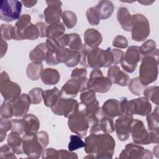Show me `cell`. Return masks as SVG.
Segmentation results:
<instances>
[{
	"mask_svg": "<svg viewBox=\"0 0 159 159\" xmlns=\"http://www.w3.org/2000/svg\"><path fill=\"white\" fill-rule=\"evenodd\" d=\"M37 25L40 34V37L43 38L46 37V30L48 25H47V23H45L43 22H39L35 24Z\"/></svg>",
	"mask_w": 159,
	"mask_h": 159,
	"instance_id": "cell-56",
	"label": "cell"
},
{
	"mask_svg": "<svg viewBox=\"0 0 159 159\" xmlns=\"http://www.w3.org/2000/svg\"><path fill=\"white\" fill-rule=\"evenodd\" d=\"M140 52L143 56L152 54L157 49L156 42L152 39L145 41L140 47H139Z\"/></svg>",
	"mask_w": 159,
	"mask_h": 159,
	"instance_id": "cell-42",
	"label": "cell"
},
{
	"mask_svg": "<svg viewBox=\"0 0 159 159\" xmlns=\"http://www.w3.org/2000/svg\"><path fill=\"white\" fill-rule=\"evenodd\" d=\"M120 102L122 115L137 114L146 116L152 111V104L145 97H139L130 101L124 97L121 98Z\"/></svg>",
	"mask_w": 159,
	"mask_h": 159,
	"instance_id": "cell-5",
	"label": "cell"
},
{
	"mask_svg": "<svg viewBox=\"0 0 159 159\" xmlns=\"http://www.w3.org/2000/svg\"><path fill=\"white\" fill-rule=\"evenodd\" d=\"M63 24L68 29H72L76 25L77 16L76 14L71 11H65L62 12L61 17Z\"/></svg>",
	"mask_w": 159,
	"mask_h": 159,
	"instance_id": "cell-37",
	"label": "cell"
},
{
	"mask_svg": "<svg viewBox=\"0 0 159 159\" xmlns=\"http://www.w3.org/2000/svg\"><path fill=\"white\" fill-rule=\"evenodd\" d=\"M112 83L116 84L120 86H127L129 81V76L122 71L117 65H112L109 67L107 76Z\"/></svg>",
	"mask_w": 159,
	"mask_h": 159,
	"instance_id": "cell-19",
	"label": "cell"
},
{
	"mask_svg": "<svg viewBox=\"0 0 159 159\" xmlns=\"http://www.w3.org/2000/svg\"><path fill=\"white\" fill-rule=\"evenodd\" d=\"M84 43L89 47L96 48L101 43L102 37L101 34L96 29L89 28L84 33Z\"/></svg>",
	"mask_w": 159,
	"mask_h": 159,
	"instance_id": "cell-23",
	"label": "cell"
},
{
	"mask_svg": "<svg viewBox=\"0 0 159 159\" xmlns=\"http://www.w3.org/2000/svg\"><path fill=\"white\" fill-rule=\"evenodd\" d=\"M40 78L45 84L54 85L59 82L60 80V74L56 69L47 68L43 70Z\"/></svg>",
	"mask_w": 159,
	"mask_h": 159,
	"instance_id": "cell-24",
	"label": "cell"
},
{
	"mask_svg": "<svg viewBox=\"0 0 159 159\" xmlns=\"http://www.w3.org/2000/svg\"><path fill=\"white\" fill-rule=\"evenodd\" d=\"M43 89L40 88L36 87L32 88L29 91L28 95L30 99L31 104H39L42 102V92Z\"/></svg>",
	"mask_w": 159,
	"mask_h": 159,
	"instance_id": "cell-46",
	"label": "cell"
},
{
	"mask_svg": "<svg viewBox=\"0 0 159 159\" xmlns=\"http://www.w3.org/2000/svg\"><path fill=\"white\" fill-rule=\"evenodd\" d=\"M104 114L112 119L122 115L120 102L116 99H109L101 107Z\"/></svg>",
	"mask_w": 159,
	"mask_h": 159,
	"instance_id": "cell-22",
	"label": "cell"
},
{
	"mask_svg": "<svg viewBox=\"0 0 159 159\" xmlns=\"http://www.w3.org/2000/svg\"><path fill=\"white\" fill-rule=\"evenodd\" d=\"M0 114L1 117L6 119L11 118L14 116L12 103L4 100L1 106Z\"/></svg>",
	"mask_w": 159,
	"mask_h": 159,
	"instance_id": "cell-47",
	"label": "cell"
},
{
	"mask_svg": "<svg viewBox=\"0 0 159 159\" xmlns=\"http://www.w3.org/2000/svg\"><path fill=\"white\" fill-rule=\"evenodd\" d=\"M61 97L60 91L56 86L52 89H47L42 92V99L44 104L48 107H53Z\"/></svg>",
	"mask_w": 159,
	"mask_h": 159,
	"instance_id": "cell-26",
	"label": "cell"
},
{
	"mask_svg": "<svg viewBox=\"0 0 159 159\" xmlns=\"http://www.w3.org/2000/svg\"><path fill=\"white\" fill-rule=\"evenodd\" d=\"M112 45L118 48H125L128 47V41L125 37L118 35L114 38Z\"/></svg>",
	"mask_w": 159,
	"mask_h": 159,
	"instance_id": "cell-50",
	"label": "cell"
},
{
	"mask_svg": "<svg viewBox=\"0 0 159 159\" xmlns=\"http://www.w3.org/2000/svg\"><path fill=\"white\" fill-rule=\"evenodd\" d=\"M158 109L159 108L157 106L152 113L150 112L147 116H146L147 121V128L149 131L158 129Z\"/></svg>",
	"mask_w": 159,
	"mask_h": 159,
	"instance_id": "cell-38",
	"label": "cell"
},
{
	"mask_svg": "<svg viewBox=\"0 0 159 159\" xmlns=\"http://www.w3.org/2000/svg\"><path fill=\"white\" fill-rule=\"evenodd\" d=\"M7 141L8 145L11 147L16 154L21 155L24 153L22 147L23 140L20 135L14 132H11L7 136Z\"/></svg>",
	"mask_w": 159,
	"mask_h": 159,
	"instance_id": "cell-28",
	"label": "cell"
},
{
	"mask_svg": "<svg viewBox=\"0 0 159 159\" xmlns=\"http://www.w3.org/2000/svg\"><path fill=\"white\" fill-rule=\"evenodd\" d=\"M12 121L11 132H14L19 135H24L25 134V127L23 119H14Z\"/></svg>",
	"mask_w": 159,
	"mask_h": 159,
	"instance_id": "cell-48",
	"label": "cell"
},
{
	"mask_svg": "<svg viewBox=\"0 0 159 159\" xmlns=\"http://www.w3.org/2000/svg\"><path fill=\"white\" fill-rule=\"evenodd\" d=\"M12 121L9 119L1 117L0 119V142L4 140L7 132L11 130Z\"/></svg>",
	"mask_w": 159,
	"mask_h": 159,
	"instance_id": "cell-45",
	"label": "cell"
},
{
	"mask_svg": "<svg viewBox=\"0 0 159 159\" xmlns=\"http://www.w3.org/2000/svg\"><path fill=\"white\" fill-rule=\"evenodd\" d=\"M68 125L70 130L74 134L84 137L89 127L88 119L83 109L80 107L76 112L68 118Z\"/></svg>",
	"mask_w": 159,
	"mask_h": 159,
	"instance_id": "cell-8",
	"label": "cell"
},
{
	"mask_svg": "<svg viewBox=\"0 0 159 159\" xmlns=\"http://www.w3.org/2000/svg\"><path fill=\"white\" fill-rule=\"evenodd\" d=\"M22 137L24 153L30 158L42 157L49 143L48 134L43 130L34 134H24Z\"/></svg>",
	"mask_w": 159,
	"mask_h": 159,
	"instance_id": "cell-2",
	"label": "cell"
},
{
	"mask_svg": "<svg viewBox=\"0 0 159 159\" xmlns=\"http://www.w3.org/2000/svg\"><path fill=\"white\" fill-rule=\"evenodd\" d=\"M56 57L60 63H63L68 67H74L80 62L81 53L65 47L56 51Z\"/></svg>",
	"mask_w": 159,
	"mask_h": 159,
	"instance_id": "cell-16",
	"label": "cell"
},
{
	"mask_svg": "<svg viewBox=\"0 0 159 159\" xmlns=\"http://www.w3.org/2000/svg\"><path fill=\"white\" fill-rule=\"evenodd\" d=\"M70 141L68 143V148L69 151L73 152L80 148L84 147L85 142L81 139V137L78 135H71L70 137Z\"/></svg>",
	"mask_w": 159,
	"mask_h": 159,
	"instance_id": "cell-43",
	"label": "cell"
},
{
	"mask_svg": "<svg viewBox=\"0 0 159 159\" xmlns=\"http://www.w3.org/2000/svg\"><path fill=\"white\" fill-rule=\"evenodd\" d=\"M140 60L141 53L139 47L132 45L127 48L126 52L124 53V58L120 63L124 71L128 73H132L135 71L137 63Z\"/></svg>",
	"mask_w": 159,
	"mask_h": 159,
	"instance_id": "cell-14",
	"label": "cell"
},
{
	"mask_svg": "<svg viewBox=\"0 0 159 159\" xmlns=\"http://www.w3.org/2000/svg\"><path fill=\"white\" fill-rule=\"evenodd\" d=\"M158 129L153 130H150L149 132V135H150V140L151 143H158Z\"/></svg>",
	"mask_w": 159,
	"mask_h": 159,
	"instance_id": "cell-57",
	"label": "cell"
},
{
	"mask_svg": "<svg viewBox=\"0 0 159 159\" xmlns=\"http://www.w3.org/2000/svg\"><path fill=\"white\" fill-rule=\"evenodd\" d=\"M117 19L120 24L121 27L125 31L129 32L131 30L132 15L128 9L125 7H120L117 12Z\"/></svg>",
	"mask_w": 159,
	"mask_h": 159,
	"instance_id": "cell-25",
	"label": "cell"
},
{
	"mask_svg": "<svg viewBox=\"0 0 159 159\" xmlns=\"http://www.w3.org/2000/svg\"><path fill=\"white\" fill-rule=\"evenodd\" d=\"M47 7L44 9L43 15L47 24H52L60 22L62 14L61 5L60 1H46Z\"/></svg>",
	"mask_w": 159,
	"mask_h": 159,
	"instance_id": "cell-17",
	"label": "cell"
},
{
	"mask_svg": "<svg viewBox=\"0 0 159 159\" xmlns=\"http://www.w3.org/2000/svg\"><path fill=\"white\" fill-rule=\"evenodd\" d=\"M78 158V155L75 152L67 151L63 149L58 150V158L60 159H73Z\"/></svg>",
	"mask_w": 159,
	"mask_h": 159,
	"instance_id": "cell-54",
	"label": "cell"
},
{
	"mask_svg": "<svg viewBox=\"0 0 159 159\" xmlns=\"http://www.w3.org/2000/svg\"><path fill=\"white\" fill-rule=\"evenodd\" d=\"M158 50L151 55L143 56L141 60L139 68V80L140 83L147 86L157 80L158 75Z\"/></svg>",
	"mask_w": 159,
	"mask_h": 159,
	"instance_id": "cell-3",
	"label": "cell"
},
{
	"mask_svg": "<svg viewBox=\"0 0 159 159\" xmlns=\"http://www.w3.org/2000/svg\"><path fill=\"white\" fill-rule=\"evenodd\" d=\"M130 31L133 40L140 42L146 40L150 32L148 19L142 14L132 15Z\"/></svg>",
	"mask_w": 159,
	"mask_h": 159,
	"instance_id": "cell-6",
	"label": "cell"
},
{
	"mask_svg": "<svg viewBox=\"0 0 159 159\" xmlns=\"http://www.w3.org/2000/svg\"><path fill=\"white\" fill-rule=\"evenodd\" d=\"M1 38L5 40H11L12 39L17 40V37L15 27L11 24H2L1 25Z\"/></svg>",
	"mask_w": 159,
	"mask_h": 159,
	"instance_id": "cell-34",
	"label": "cell"
},
{
	"mask_svg": "<svg viewBox=\"0 0 159 159\" xmlns=\"http://www.w3.org/2000/svg\"><path fill=\"white\" fill-rule=\"evenodd\" d=\"M143 94L148 100L152 101L157 106L159 104V87L157 86H151L145 88L143 91Z\"/></svg>",
	"mask_w": 159,
	"mask_h": 159,
	"instance_id": "cell-35",
	"label": "cell"
},
{
	"mask_svg": "<svg viewBox=\"0 0 159 159\" xmlns=\"http://www.w3.org/2000/svg\"><path fill=\"white\" fill-rule=\"evenodd\" d=\"M0 18L7 22L18 20L20 17L22 3L17 0H2L0 2Z\"/></svg>",
	"mask_w": 159,
	"mask_h": 159,
	"instance_id": "cell-9",
	"label": "cell"
},
{
	"mask_svg": "<svg viewBox=\"0 0 159 159\" xmlns=\"http://www.w3.org/2000/svg\"><path fill=\"white\" fill-rule=\"evenodd\" d=\"M86 16L88 23L91 25H98L100 22V16L95 7H89L86 12Z\"/></svg>",
	"mask_w": 159,
	"mask_h": 159,
	"instance_id": "cell-44",
	"label": "cell"
},
{
	"mask_svg": "<svg viewBox=\"0 0 159 159\" xmlns=\"http://www.w3.org/2000/svg\"><path fill=\"white\" fill-rule=\"evenodd\" d=\"M128 88L129 91L134 95L136 96H140L142 93L143 90L145 88L146 86L143 85L140 80L139 77H135L132 80H130L127 84Z\"/></svg>",
	"mask_w": 159,
	"mask_h": 159,
	"instance_id": "cell-40",
	"label": "cell"
},
{
	"mask_svg": "<svg viewBox=\"0 0 159 159\" xmlns=\"http://www.w3.org/2000/svg\"><path fill=\"white\" fill-rule=\"evenodd\" d=\"M115 130L114 123L112 118L104 116L96 124L90 127V133L111 134Z\"/></svg>",
	"mask_w": 159,
	"mask_h": 159,
	"instance_id": "cell-21",
	"label": "cell"
},
{
	"mask_svg": "<svg viewBox=\"0 0 159 159\" xmlns=\"http://www.w3.org/2000/svg\"><path fill=\"white\" fill-rule=\"evenodd\" d=\"M31 23V17L29 14H25L20 16L15 24V29L17 37V40H21L22 34L24 29Z\"/></svg>",
	"mask_w": 159,
	"mask_h": 159,
	"instance_id": "cell-33",
	"label": "cell"
},
{
	"mask_svg": "<svg viewBox=\"0 0 159 159\" xmlns=\"http://www.w3.org/2000/svg\"><path fill=\"white\" fill-rule=\"evenodd\" d=\"M112 82L107 76H104L99 69L93 70L89 75L88 81V89L95 93H105L109 91Z\"/></svg>",
	"mask_w": 159,
	"mask_h": 159,
	"instance_id": "cell-10",
	"label": "cell"
},
{
	"mask_svg": "<svg viewBox=\"0 0 159 159\" xmlns=\"http://www.w3.org/2000/svg\"><path fill=\"white\" fill-rule=\"evenodd\" d=\"M80 104L73 98L60 97L57 103L51 107L52 111L57 116H63L68 118L71 114L78 111Z\"/></svg>",
	"mask_w": 159,
	"mask_h": 159,
	"instance_id": "cell-12",
	"label": "cell"
},
{
	"mask_svg": "<svg viewBox=\"0 0 159 159\" xmlns=\"http://www.w3.org/2000/svg\"><path fill=\"white\" fill-rule=\"evenodd\" d=\"M15 153L11 147L7 144L3 145L0 148V158H17Z\"/></svg>",
	"mask_w": 159,
	"mask_h": 159,
	"instance_id": "cell-49",
	"label": "cell"
},
{
	"mask_svg": "<svg viewBox=\"0 0 159 159\" xmlns=\"http://www.w3.org/2000/svg\"><path fill=\"white\" fill-rule=\"evenodd\" d=\"M155 1H139L138 2L142 4V5H145V6H148V5H151Z\"/></svg>",
	"mask_w": 159,
	"mask_h": 159,
	"instance_id": "cell-60",
	"label": "cell"
},
{
	"mask_svg": "<svg viewBox=\"0 0 159 159\" xmlns=\"http://www.w3.org/2000/svg\"><path fill=\"white\" fill-rule=\"evenodd\" d=\"M130 132L135 143L139 145H148L151 143L149 132L145 129L142 120L133 119L130 124Z\"/></svg>",
	"mask_w": 159,
	"mask_h": 159,
	"instance_id": "cell-15",
	"label": "cell"
},
{
	"mask_svg": "<svg viewBox=\"0 0 159 159\" xmlns=\"http://www.w3.org/2000/svg\"><path fill=\"white\" fill-rule=\"evenodd\" d=\"M119 158H153V155L151 151L144 148L143 147L135 143H130L125 145V148L120 152Z\"/></svg>",
	"mask_w": 159,
	"mask_h": 159,
	"instance_id": "cell-13",
	"label": "cell"
},
{
	"mask_svg": "<svg viewBox=\"0 0 159 159\" xmlns=\"http://www.w3.org/2000/svg\"><path fill=\"white\" fill-rule=\"evenodd\" d=\"M153 154L158 158V145H156L155 147H153Z\"/></svg>",
	"mask_w": 159,
	"mask_h": 159,
	"instance_id": "cell-61",
	"label": "cell"
},
{
	"mask_svg": "<svg viewBox=\"0 0 159 159\" xmlns=\"http://www.w3.org/2000/svg\"><path fill=\"white\" fill-rule=\"evenodd\" d=\"M87 78L81 79L71 78L61 87V97L65 98H74L80 92L88 89Z\"/></svg>",
	"mask_w": 159,
	"mask_h": 159,
	"instance_id": "cell-11",
	"label": "cell"
},
{
	"mask_svg": "<svg viewBox=\"0 0 159 159\" xmlns=\"http://www.w3.org/2000/svg\"><path fill=\"white\" fill-rule=\"evenodd\" d=\"M83 43L80 36L76 33L68 34V48L71 50L81 52L83 48Z\"/></svg>",
	"mask_w": 159,
	"mask_h": 159,
	"instance_id": "cell-39",
	"label": "cell"
},
{
	"mask_svg": "<svg viewBox=\"0 0 159 159\" xmlns=\"http://www.w3.org/2000/svg\"><path fill=\"white\" fill-rule=\"evenodd\" d=\"M22 119L24 122L25 134H34L38 132L40 123L37 116L32 114H27Z\"/></svg>",
	"mask_w": 159,
	"mask_h": 159,
	"instance_id": "cell-27",
	"label": "cell"
},
{
	"mask_svg": "<svg viewBox=\"0 0 159 159\" xmlns=\"http://www.w3.org/2000/svg\"><path fill=\"white\" fill-rule=\"evenodd\" d=\"M40 37L39 29L35 24L30 23L22 32V40H37Z\"/></svg>",
	"mask_w": 159,
	"mask_h": 159,
	"instance_id": "cell-36",
	"label": "cell"
},
{
	"mask_svg": "<svg viewBox=\"0 0 159 159\" xmlns=\"http://www.w3.org/2000/svg\"><path fill=\"white\" fill-rule=\"evenodd\" d=\"M0 91L5 101L14 102L21 95V88L16 82L10 80L5 71L1 72L0 78Z\"/></svg>",
	"mask_w": 159,
	"mask_h": 159,
	"instance_id": "cell-7",
	"label": "cell"
},
{
	"mask_svg": "<svg viewBox=\"0 0 159 159\" xmlns=\"http://www.w3.org/2000/svg\"><path fill=\"white\" fill-rule=\"evenodd\" d=\"M30 104L31 101L29 95L25 93L22 94L17 100L12 102L14 116L16 117L25 116L29 111Z\"/></svg>",
	"mask_w": 159,
	"mask_h": 159,
	"instance_id": "cell-20",
	"label": "cell"
},
{
	"mask_svg": "<svg viewBox=\"0 0 159 159\" xmlns=\"http://www.w3.org/2000/svg\"><path fill=\"white\" fill-rule=\"evenodd\" d=\"M106 50L99 47L92 48L83 45L81 50V59L80 63L85 68H91L93 70L106 68L107 58Z\"/></svg>",
	"mask_w": 159,
	"mask_h": 159,
	"instance_id": "cell-4",
	"label": "cell"
},
{
	"mask_svg": "<svg viewBox=\"0 0 159 159\" xmlns=\"http://www.w3.org/2000/svg\"><path fill=\"white\" fill-rule=\"evenodd\" d=\"M80 100V104H82L83 107L89 106L98 101L95 92L90 89H87L81 93Z\"/></svg>",
	"mask_w": 159,
	"mask_h": 159,
	"instance_id": "cell-41",
	"label": "cell"
},
{
	"mask_svg": "<svg viewBox=\"0 0 159 159\" xmlns=\"http://www.w3.org/2000/svg\"><path fill=\"white\" fill-rule=\"evenodd\" d=\"M111 52L114 56V65H116L117 64L121 62L124 56V52L119 49L117 48H111Z\"/></svg>",
	"mask_w": 159,
	"mask_h": 159,
	"instance_id": "cell-55",
	"label": "cell"
},
{
	"mask_svg": "<svg viewBox=\"0 0 159 159\" xmlns=\"http://www.w3.org/2000/svg\"><path fill=\"white\" fill-rule=\"evenodd\" d=\"M42 71V63L31 62L27 65L26 69V74L30 80L32 81H36L40 77Z\"/></svg>",
	"mask_w": 159,
	"mask_h": 159,
	"instance_id": "cell-32",
	"label": "cell"
},
{
	"mask_svg": "<svg viewBox=\"0 0 159 159\" xmlns=\"http://www.w3.org/2000/svg\"><path fill=\"white\" fill-rule=\"evenodd\" d=\"M45 62L50 66H53V65H57L60 63L58 61L56 57V52L48 50L46 53V56H45Z\"/></svg>",
	"mask_w": 159,
	"mask_h": 159,
	"instance_id": "cell-51",
	"label": "cell"
},
{
	"mask_svg": "<svg viewBox=\"0 0 159 159\" xmlns=\"http://www.w3.org/2000/svg\"><path fill=\"white\" fill-rule=\"evenodd\" d=\"M87 78V70L84 68H76L71 71V78L81 79Z\"/></svg>",
	"mask_w": 159,
	"mask_h": 159,
	"instance_id": "cell-52",
	"label": "cell"
},
{
	"mask_svg": "<svg viewBox=\"0 0 159 159\" xmlns=\"http://www.w3.org/2000/svg\"><path fill=\"white\" fill-rule=\"evenodd\" d=\"M7 50V43L5 40L1 38V58H2L6 54Z\"/></svg>",
	"mask_w": 159,
	"mask_h": 159,
	"instance_id": "cell-58",
	"label": "cell"
},
{
	"mask_svg": "<svg viewBox=\"0 0 159 159\" xmlns=\"http://www.w3.org/2000/svg\"><path fill=\"white\" fill-rule=\"evenodd\" d=\"M65 27L63 22H58L48 25L46 30V37L47 39H57L65 34Z\"/></svg>",
	"mask_w": 159,
	"mask_h": 159,
	"instance_id": "cell-31",
	"label": "cell"
},
{
	"mask_svg": "<svg viewBox=\"0 0 159 159\" xmlns=\"http://www.w3.org/2000/svg\"><path fill=\"white\" fill-rule=\"evenodd\" d=\"M95 9L98 12L101 19L105 20L111 16L114 6L111 1L104 0L99 1L96 6Z\"/></svg>",
	"mask_w": 159,
	"mask_h": 159,
	"instance_id": "cell-29",
	"label": "cell"
},
{
	"mask_svg": "<svg viewBox=\"0 0 159 159\" xmlns=\"http://www.w3.org/2000/svg\"><path fill=\"white\" fill-rule=\"evenodd\" d=\"M84 150L87 154L95 155L96 158H112L116 142L114 138L107 133L94 134L85 138Z\"/></svg>",
	"mask_w": 159,
	"mask_h": 159,
	"instance_id": "cell-1",
	"label": "cell"
},
{
	"mask_svg": "<svg viewBox=\"0 0 159 159\" xmlns=\"http://www.w3.org/2000/svg\"><path fill=\"white\" fill-rule=\"evenodd\" d=\"M41 157L42 158H50V159L58 158V150L53 148H45Z\"/></svg>",
	"mask_w": 159,
	"mask_h": 159,
	"instance_id": "cell-53",
	"label": "cell"
},
{
	"mask_svg": "<svg viewBox=\"0 0 159 159\" xmlns=\"http://www.w3.org/2000/svg\"><path fill=\"white\" fill-rule=\"evenodd\" d=\"M134 119L132 116L121 115L115 121V130L120 141L127 140L130 137V124Z\"/></svg>",
	"mask_w": 159,
	"mask_h": 159,
	"instance_id": "cell-18",
	"label": "cell"
},
{
	"mask_svg": "<svg viewBox=\"0 0 159 159\" xmlns=\"http://www.w3.org/2000/svg\"><path fill=\"white\" fill-rule=\"evenodd\" d=\"M47 52V47L45 42L40 43L29 53V58L32 62L42 63L45 60Z\"/></svg>",
	"mask_w": 159,
	"mask_h": 159,
	"instance_id": "cell-30",
	"label": "cell"
},
{
	"mask_svg": "<svg viewBox=\"0 0 159 159\" xmlns=\"http://www.w3.org/2000/svg\"><path fill=\"white\" fill-rule=\"evenodd\" d=\"M21 2L23 5L27 8L32 7L37 3V1H22Z\"/></svg>",
	"mask_w": 159,
	"mask_h": 159,
	"instance_id": "cell-59",
	"label": "cell"
}]
</instances>
